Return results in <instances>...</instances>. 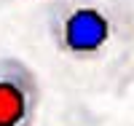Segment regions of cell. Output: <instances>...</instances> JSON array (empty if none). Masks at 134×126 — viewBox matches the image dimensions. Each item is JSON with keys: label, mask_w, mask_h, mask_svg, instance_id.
I'll use <instances>...</instances> for the list:
<instances>
[{"label": "cell", "mask_w": 134, "mask_h": 126, "mask_svg": "<svg viewBox=\"0 0 134 126\" xmlns=\"http://www.w3.org/2000/svg\"><path fill=\"white\" fill-rule=\"evenodd\" d=\"M51 43L72 62L99 59L115 38V16L99 0H57L46 14Z\"/></svg>", "instance_id": "obj_1"}, {"label": "cell", "mask_w": 134, "mask_h": 126, "mask_svg": "<svg viewBox=\"0 0 134 126\" xmlns=\"http://www.w3.org/2000/svg\"><path fill=\"white\" fill-rule=\"evenodd\" d=\"M40 81L35 70L16 59H0V126H35L40 110Z\"/></svg>", "instance_id": "obj_2"}]
</instances>
